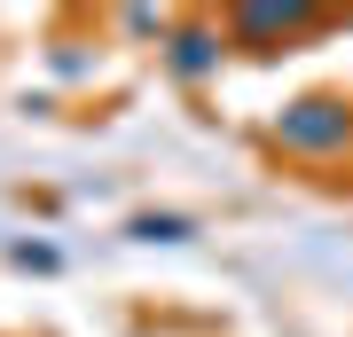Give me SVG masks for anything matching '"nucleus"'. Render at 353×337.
I'll return each mask as SVG.
<instances>
[{"instance_id":"2","label":"nucleus","mask_w":353,"mask_h":337,"mask_svg":"<svg viewBox=\"0 0 353 337\" xmlns=\"http://www.w3.org/2000/svg\"><path fill=\"white\" fill-rule=\"evenodd\" d=\"M314 0H283V8H275V0H267V8H236V39H290V32H306V24H314Z\"/></svg>"},{"instance_id":"1","label":"nucleus","mask_w":353,"mask_h":337,"mask_svg":"<svg viewBox=\"0 0 353 337\" xmlns=\"http://www.w3.org/2000/svg\"><path fill=\"white\" fill-rule=\"evenodd\" d=\"M275 150L314 157V165L345 157V150H353V110H345L338 94H306V102H290V110L275 118Z\"/></svg>"},{"instance_id":"4","label":"nucleus","mask_w":353,"mask_h":337,"mask_svg":"<svg viewBox=\"0 0 353 337\" xmlns=\"http://www.w3.org/2000/svg\"><path fill=\"white\" fill-rule=\"evenodd\" d=\"M196 236V220H181V212H141L134 220V243H189Z\"/></svg>"},{"instance_id":"3","label":"nucleus","mask_w":353,"mask_h":337,"mask_svg":"<svg viewBox=\"0 0 353 337\" xmlns=\"http://www.w3.org/2000/svg\"><path fill=\"white\" fill-rule=\"evenodd\" d=\"M212 63H220V32H204V24L173 32V71H181V79H204Z\"/></svg>"}]
</instances>
